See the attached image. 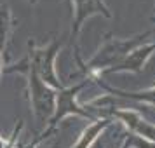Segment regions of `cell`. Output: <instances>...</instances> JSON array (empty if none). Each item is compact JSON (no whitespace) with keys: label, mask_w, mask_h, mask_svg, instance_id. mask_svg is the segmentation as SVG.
<instances>
[{"label":"cell","mask_w":155,"mask_h":148,"mask_svg":"<svg viewBox=\"0 0 155 148\" xmlns=\"http://www.w3.org/2000/svg\"><path fill=\"white\" fill-rule=\"evenodd\" d=\"M4 73H23L26 77V92H28L30 106L35 113L38 124L44 126L45 122H49L56 106V91L40 80L28 59L23 58L19 63L4 68Z\"/></svg>","instance_id":"obj_1"},{"label":"cell","mask_w":155,"mask_h":148,"mask_svg":"<svg viewBox=\"0 0 155 148\" xmlns=\"http://www.w3.org/2000/svg\"><path fill=\"white\" fill-rule=\"evenodd\" d=\"M59 47H61V40H56V38L51 40L47 45H42V47H37L33 44H30V51L26 54V59L30 61L35 73L40 77V80L56 91L63 89L61 82L58 80L56 70H54V59L58 56Z\"/></svg>","instance_id":"obj_2"},{"label":"cell","mask_w":155,"mask_h":148,"mask_svg":"<svg viewBox=\"0 0 155 148\" xmlns=\"http://www.w3.org/2000/svg\"><path fill=\"white\" fill-rule=\"evenodd\" d=\"M84 85H85V80L82 82V84H78V85H73V87H68V89H59V91H56V106H54V113H52L51 120L47 122L45 131H44L33 143H30V146H26V148H35L40 141H44L45 138H49L51 134L56 131L58 124H59L66 115H70V113H78V115L87 117V112H84L82 108H78V106L75 105V94H77Z\"/></svg>","instance_id":"obj_3"},{"label":"cell","mask_w":155,"mask_h":148,"mask_svg":"<svg viewBox=\"0 0 155 148\" xmlns=\"http://www.w3.org/2000/svg\"><path fill=\"white\" fill-rule=\"evenodd\" d=\"M75 5V21H73V37H77L78 30L82 26V23L87 16L94 14V12H103L108 16V11L103 5L101 0H71Z\"/></svg>","instance_id":"obj_4"},{"label":"cell","mask_w":155,"mask_h":148,"mask_svg":"<svg viewBox=\"0 0 155 148\" xmlns=\"http://www.w3.org/2000/svg\"><path fill=\"white\" fill-rule=\"evenodd\" d=\"M106 126V122H98V124H94V126H91L87 131H85L84 134H82V138L78 140V143L75 145V146L71 148H89V145H91V141L96 138V134L103 129V127Z\"/></svg>","instance_id":"obj_5"},{"label":"cell","mask_w":155,"mask_h":148,"mask_svg":"<svg viewBox=\"0 0 155 148\" xmlns=\"http://www.w3.org/2000/svg\"><path fill=\"white\" fill-rule=\"evenodd\" d=\"M4 59H5V58H4V51H0V77H2V73H4V66H5V64H4Z\"/></svg>","instance_id":"obj_6"},{"label":"cell","mask_w":155,"mask_h":148,"mask_svg":"<svg viewBox=\"0 0 155 148\" xmlns=\"http://www.w3.org/2000/svg\"><path fill=\"white\" fill-rule=\"evenodd\" d=\"M7 146V141L4 140V138H2V136H0V148H5Z\"/></svg>","instance_id":"obj_7"},{"label":"cell","mask_w":155,"mask_h":148,"mask_svg":"<svg viewBox=\"0 0 155 148\" xmlns=\"http://www.w3.org/2000/svg\"><path fill=\"white\" fill-rule=\"evenodd\" d=\"M30 2H35V0H30Z\"/></svg>","instance_id":"obj_8"}]
</instances>
